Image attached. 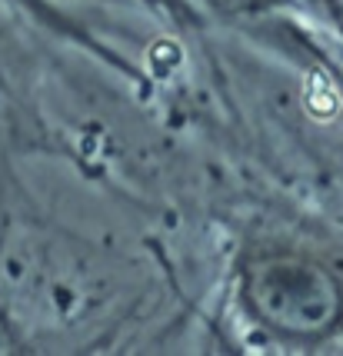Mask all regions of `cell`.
<instances>
[{"mask_svg":"<svg viewBox=\"0 0 343 356\" xmlns=\"http://www.w3.org/2000/svg\"><path fill=\"white\" fill-rule=\"evenodd\" d=\"M237 300L257 330L283 343H320L343 320V286L327 264L287 243L247 250Z\"/></svg>","mask_w":343,"mask_h":356,"instance_id":"6da1fadb","label":"cell"}]
</instances>
